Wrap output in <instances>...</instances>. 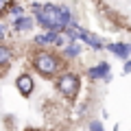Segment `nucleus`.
<instances>
[{"label":"nucleus","instance_id":"nucleus-6","mask_svg":"<svg viewBox=\"0 0 131 131\" xmlns=\"http://www.w3.org/2000/svg\"><path fill=\"white\" fill-rule=\"evenodd\" d=\"M107 50H112V52H116L118 57L127 59V55H129V50H131V48H129V46H125V44H109V46H107Z\"/></svg>","mask_w":131,"mask_h":131},{"label":"nucleus","instance_id":"nucleus-4","mask_svg":"<svg viewBox=\"0 0 131 131\" xmlns=\"http://www.w3.org/2000/svg\"><path fill=\"white\" fill-rule=\"evenodd\" d=\"M90 77L92 79H109V63H98L94 68H90Z\"/></svg>","mask_w":131,"mask_h":131},{"label":"nucleus","instance_id":"nucleus-11","mask_svg":"<svg viewBox=\"0 0 131 131\" xmlns=\"http://www.w3.org/2000/svg\"><path fill=\"white\" fill-rule=\"evenodd\" d=\"M9 5H11V0H0V11H5Z\"/></svg>","mask_w":131,"mask_h":131},{"label":"nucleus","instance_id":"nucleus-9","mask_svg":"<svg viewBox=\"0 0 131 131\" xmlns=\"http://www.w3.org/2000/svg\"><path fill=\"white\" fill-rule=\"evenodd\" d=\"M79 52H81V48L77 46V44H70V46L66 48V57H77Z\"/></svg>","mask_w":131,"mask_h":131},{"label":"nucleus","instance_id":"nucleus-13","mask_svg":"<svg viewBox=\"0 0 131 131\" xmlns=\"http://www.w3.org/2000/svg\"><path fill=\"white\" fill-rule=\"evenodd\" d=\"M125 72H131V61H127V66H125Z\"/></svg>","mask_w":131,"mask_h":131},{"label":"nucleus","instance_id":"nucleus-7","mask_svg":"<svg viewBox=\"0 0 131 131\" xmlns=\"http://www.w3.org/2000/svg\"><path fill=\"white\" fill-rule=\"evenodd\" d=\"M13 26H15V31H28V28L33 26V20H31V18H24V15H20V18L15 20Z\"/></svg>","mask_w":131,"mask_h":131},{"label":"nucleus","instance_id":"nucleus-12","mask_svg":"<svg viewBox=\"0 0 131 131\" xmlns=\"http://www.w3.org/2000/svg\"><path fill=\"white\" fill-rule=\"evenodd\" d=\"M11 13H13V15H18V18H20V15H22V7H13V9H11Z\"/></svg>","mask_w":131,"mask_h":131},{"label":"nucleus","instance_id":"nucleus-2","mask_svg":"<svg viewBox=\"0 0 131 131\" xmlns=\"http://www.w3.org/2000/svg\"><path fill=\"white\" fill-rule=\"evenodd\" d=\"M33 63H35V68H37V72H42L44 77L55 74L57 68H59L57 57L50 55V52H37V55H35V59H33Z\"/></svg>","mask_w":131,"mask_h":131},{"label":"nucleus","instance_id":"nucleus-14","mask_svg":"<svg viewBox=\"0 0 131 131\" xmlns=\"http://www.w3.org/2000/svg\"><path fill=\"white\" fill-rule=\"evenodd\" d=\"M0 35H2V28H0Z\"/></svg>","mask_w":131,"mask_h":131},{"label":"nucleus","instance_id":"nucleus-1","mask_svg":"<svg viewBox=\"0 0 131 131\" xmlns=\"http://www.w3.org/2000/svg\"><path fill=\"white\" fill-rule=\"evenodd\" d=\"M33 13L37 22L44 28L57 33L70 24V11L68 7H57V5H33Z\"/></svg>","mask_w":131,"mask_h":131},{"label":"nucleus","instance_id":"nucleus-3","mask_svg":"<svg viewBox=\"0 0 131 131\" xmlns=\"http://www.w3.org/2000/svg\"><path fill=\"white\" fill-rule=\"evenodd\" d=\"M57 88H59L61 94H66L68 98H72L77 92H79V77L72 74V72H66L57 79Z\"/></svg>","mask_w":131,"mask_h":131},{"label":"nucleus","instance_id":"nucleus-10","mask_svg":"<svg viewBox=\"0 0 131 131\" xmlns=\"http://www.w3.org/2000/svg\"><path fill=\"white\" fill-rule=\"evenodd\" d=\"M90 131H103V127H101V122H90Z\"/></svg>","mask_w":131,"mask_h":131},{"label":"nucleus","instance_id":"nucleus-8","mask_svg":"<svg viewBox=\"0 0 131 131\" xmlns=\"http://www.w3.org/2000/svg\"><path fill=\"white\" fill-rule=\"evenodd\" d=\"M11 57H13V55H11V50H9V48H7V46H0V66L9 63V61H11Z\"/></svg>","mask_w":131,"mask_h":131},{"label":"nucleus","instance_id":"nucleus-5","mask_svg":"<svg viewBox=\"0 0 131 131\" xmlns=\"http://www.w3.org/2000/svg\"><path fill=\"white\" fill-rule=\"evenodd\" d=\"M15 85H18V90L24 94V96H28V94L33 92V79H31L28 74H22V77H18Z\"/></svg>","mask_w":131,"mask_h":131}]
</instances>
